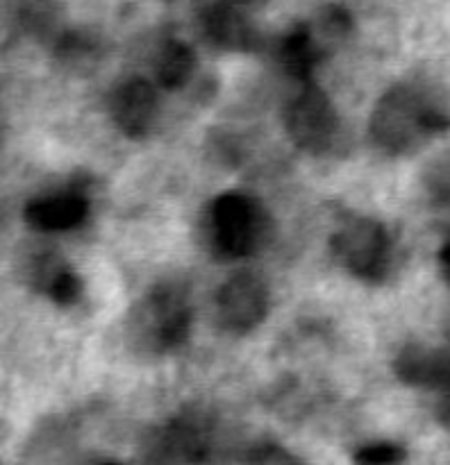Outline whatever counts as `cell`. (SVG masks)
<instances>
[{
    "label": "cell",
    "mask_w": 450,
    "mask_h": 465,
    "mask_svg": "<svg viewBox=\"0 0 450 465\" xmlns=\"http://www.w3.org/2000/svg\"><path fill=\"white\" fill-rule=\"evenodd\" d=\"M112 118L127 139H144L157 118V91L144 77H130L112 95Z\"/></svg>",
    "instance_id": "52a82bcc"
},
{
    "label": "cell",
    "mask_w": 450,
    "mask_h": 465,
    "mask_svg": "<svg viewBox=\"0 0 450 465\" xmlns=\"http://www.w3.org/2000/svg\"><path fill=\"white\" fill-rule=\"evenodd\" d=\"M448 127V114L409 84H395L382 94L368 121L373 143L386 154L409 153Z\"/></svg>",
    "instance_id": "6da1fadb"
},
{
    "label": "cell",
    "mask_w": 450,
    "mask_h": 465,
    "mask_svg": "<svg viewBox=\"0 0 450 465\" xmlns=\"http://www.w3.org/2000/svg\"><path fill=\"white\" fill-rule=\"evenodd\" d=\"M327 54L309 23H298L285 35L280 44V62L298 84L314 82V71Z\"/></svg>",
    "instance_id": "30bf717a"
},
{
    "label": "cell",
    "mask_w": 450,
    "mask_h": 465,
    "mask_svg": "<svg viewBox=\"0 0 450 465\" xmlns=\"http://www.w3.org/2000/svg\"><path fill=\"white\" fill-rule=\"evenodd\" d=\"M436 393L441 395L439 404H436V418H439L441 427L450 431V361L445 366V372L441 375L439 384H436Z\"/></svg>",
    "instance_id": "e0dca14e"
},
{
    "label": "cell",
    "mask_w": 450,
    "mask_h": 465,
    "mask_svg": "<svg viewBox=\"0 0 450 465\" xmlns=\"http://www.w3.org/2000/svg\"><path fill=\"white\" fill-rule=\"evenodd\" d=\"M86 213H89V203L85 195L66 191V193L30 200L23 218L36 232H68L80 227L86 221Z\"/></svg>",
    "instance_id": "9c48e42d"
},
{
    "label": "cell",
    "mask_w": 450,
    "mask_h": 465,
    "mask_svg": "<svg viewBox=\"0 0 450 465\" xmlns=\"http://www.w3.org/2000/svg\"><path fill=\"white\" fill-rule=\"evenodd\" d=\"M82 291H85V282L80 280V275L73 268L64 266L53 277V282H50L44 293L48 295L50 302L59 304V307H71L82 298Z\"/></svg>",
    "instance_id": "5bb4252c"
},
{
    "label": "cell",
    "mask_w": 450,
    "mask_h": 465,
    "mask_svg": "<svg viewBox=\"0 0 450 465\" xmlns=\"http://www.w3.org/2000/svg\"><path fill=\"white\" fill-rule=\"evenodd\" d=\"M230 3L239 5V7H248V5H262L266 3V0H230Z\"/></svg>",
    "instance_id": "d6986e66"
},
{
    "label": "cell",
    "mask_w": 450,
    "mask_h": 465,
    "mask_svg": "<svg viewBox=\"0 0 450 465\" xmlns=\"http://www.w3.org/2000/svg\"><path fill=\"white\" fill-rule=\"evenodd\" d=\"M216 316L225 331L244 336L268 316V289L253 272H236L216 295Z\"/></svg>",
    "instance_id": "8992f818"
},
{
    "label": "cell",
    "mask_w": 450,
    "mask_h": 465,
    "mask_svg": "<svg viewBox=\"0 0 450 465\" xmlns=\"http://www.w3.org/2000/svg\"><path fill=\"white\" fill-rule=\"evenodd\" d=\"M195 71V54L185 41H166L155 59V77L157 84L166 91H177L186 86Z\"/></svg>",
    "instance_id": "4fadbf2b"
},
{
    "label": "cell",
    "mask_w": 450,
    "mask_h": 465,
    "mask_svg": "<svg viewBox=\"0 0 450 465\" xmlns=\"http://www.w3.org/2000/svg\"><path fill=\"white\" fill-rule=\"evenodd\" d=\"M95 465H121V463H116V461H103V463H95Z\"/></svg>",
    "instance_id": "ffe728a7"
},
{
    "label": "cell",
    "mask_w": 450,
    "mask_h": 465,
    "mask_svg": "<svg viewBox=\"0 0 450 465\" xmlns=\"http://www.w3.org/2000/svg\"><path fill=\"white\" fill-rule=\"evenodd\" d=\"M407 457L400 445L395 443H373L366 448H359L355 452V465H400Z\"/></svg>",
    "instance_id": "9a60e30c"
},
{
    "label": "cell",
    "mask_w": 450,
    "mask_h": 465,
    "mask_svg": "<svg viewBox=\"0 0 450 465\" xmlns=\"http://www.w3.org/2000/svg\"><path fill=\"white\" fill-rule=\"evenodd\" d=\"M209 239L218 259H241L257 248L262 239V216L244 193L216 195L209 204Z\"/></svg>",
    "instance_id": "5b68a950"
},
{
    "label": "cell",
    "mask_w": 450,
    "mask_h": 465,
    "mask_svg": "<svg viewBox=\"0 0 450 465\" xmlns=\"http://www.w3.org/2000/svg\"><path fill=\"white\" fill-rule=\"evenodd\" d=\"M448 352L444 350H430L423 345H405L394 359V375L400 384L414 386V389H435Z\"/></svg>",
    "instance_id": "7c38bea8"
},
{
    "label": "cell",
    "mask_w": 450,
    "mask_h": 465,
    "mask_svg": "<svg viewBox=\"0 0 450 465\" xmlns=\"http://www.w3.org/2000/svg\"><path fill=\"white\" fill-rule=\"evenodd\" d=\"M439 266H441V272H444L445 282H448V284H450V241L444 245V248H441Z\"/></svg>",
    "instance_id": "ac0fdd59"
},
{
    "label": "cell",
    "mask_w": 450,
    "mask_h": 465,
    "mask_svg": "<svg viewBox=\"0 0 450 465\" xmlns=\"http://www.w3.org/2000/svg\"><path fill=\"white\" fill-rule=\"evenodd\" d=\"M245 465H305L298 457H294L286 450L277 448V445H264V448H257L248 457Z\"/></svg>",
    "instance_id": "2e32d148"
},
{
    "label": "cell",
    "mask_w": 450,
    "mask_h": 465,
    "mask_svg": "<svg viewBox=\"0 0 450 465\" xmlns=\"http://www.w3.org/2000/svg\"><path fill=\"white\" fill-rule=\"evenodd\" d=\"M191 321L194 313L186 291L173 282H162L132 307L127 339L141 354L164 357L186 345Z\"/></svg>",
    "instance_id": "7a4b0ae2"
},
{
    "label": "cell",
    "mask_w": 450,
    "mask_h": 465,
    "mask_svg": "<svg viewBox=\"0 0 450 465\" xmlns=\"http://www.w3.org/2000/svg\"><path fill=\"white\" fill-rule=\"evenodd\" d=\"M159 448L177 461H200L209 448L207 422L198 413H182L173 418L159 434Z\"/></svg>",
    "instance_id": "8fae6325"
},
{
    "label": "cell",
    "mask_w": 450,
    "mask_h": 465,
    "mask_svg": "<svg viewBox=\"0 0 450 465\" xmlns=\"http://www.w3.org/2000/svg\"><path fill=\"white\" fill-rule=\"evenodd\" d=\"M330 245L336 262L353 277L368 284L385 280L389 271L391 241L382 223L366 216L348 218L335 232Z\"/></svg>",
    "instance_id": "3957f363"
},
{
    "label": "cell",
    "mask_w": 450,
    "mask_h": 465,
    "mask_svg": "<svg viewBox=\"0 0 450 465\" xmlns=\"http://www.w3.org/2000/svg\"><path fill=\"white\" fill-rule=\"evenodd\" d=\"M203 32L216 48L230 53H248L257 45V32L250 25L248 18L239 9V5L230 0L207 3L200 9Z\"/></svg>",
    "instance_id": "ba28073f"
},
{
    "label": "cell",
    "mask_w": 450,
    "mask_h": 465,
    "mask_svg": "<svg viewBox=\"0 0 450 465\" xmlns=\"http://www.w3.org/2000/svg\"><path fill=\"white\" fill-rule=\"evenodd\" d=\"M285 125L295 148L307 154H323L339 134V114L316 82H305L286 104Z\"/></svg>",
    "instance_id": "277c9868"
}]
</instances>
